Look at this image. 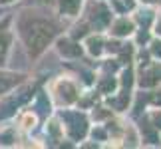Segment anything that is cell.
<instances>
[{"label":"cell","instance_id":"cell-1","mask_svg":"<svg viewBox=\"0 0 161 149\" xmlns=\"http://www.w3.org/2000/svg\"><path fill=\"white\" fill-rule=\"evenodd\" d=\"M20 34H22L24 42H26L28 50L34 56H38L56 36V26L48 20L32 16V18H24L20 22Z\"/></svg>","mask_w":161,"mask_h":149},{"label":"cell","instance_id":"cell-2","mask_svg":"<svg viewBox=\"0 0 161 149\" xmlns=\"http://www.w3.org/2000/svg\"><path fill=\"white\" fill-rule=\"evenodd\" d=\"M80 6V0H62V10L70 12V14H76Z\"/></svg>","mask_w":161,"mask_h":149},{"label":"cell","instance_id":"cell-3","mask_svg":"<svg viewBox=\"0 0 161 149\" xmlns=\"http://www.w3.org/2000/svg\"><path fill=\"white\" fill-rule=\"evenodd\" d=\"M114 32H115V34H119V36H125V34L131 32V24L125 22V20H121V22H117V24H115Z\"/></svg>","mask_w":161,"mask_h":149},{"label":"cell","instance_id":"cell-4","mask_svg":"<svg viewBox=\"0 0 161 149\" xmlns=\"http://www.w3.org/2000/svg\"><path fill=\"white\" fill-rule=\"evenodd\" d=\"M74 44H72V42H62V52H64V54H70V56H78L80 52H82V50H80V46H76V48H72Z\"/></svg>","mask_w":161,"mask_h":149},{"label":"cell","instance_id":"cell-5","mask_svg":"<svg viewBox=\"0 0 161 149\" xmlns=\"http://www.w3.org/2000/svg\"><path fill=\"white\" fill-rule=\"evenodd\" d=\"M4 2H10V0H4Z\"/></svg>","mask_w":161,"mask_h":149}]
</instances>
